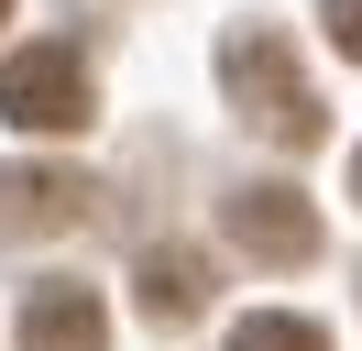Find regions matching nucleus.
Returning <instances> with one entry per match:
<instances>
[{
    "mask_svg": "<svg viewBox=\"0 0 362 351\" xmlns=\"http://www.w3.org/2000/svg\"><path fill=\"white\" fill-rule=\"evenodd\" d=\"M220 77H230V110H242L264 143H286V154L329 143V110H318L308 66H296V44L274 33V22H242V33L220 44Z\"/></svg>",
    "mask_w": 362,
    "mask_h": 351,
    "instance_id": "1",
    "label": "nucleus"
},
{
    "mask_svg": "<svg viewBox=\"0 0 362 351\" xmlns=\"http://www.w3.org/2000/svg\"><path fill=\"white\" fill-rule=\"evenodd\" d=\"M0 121H23V132H88L99 121L88 55H77V44H23V55L0 66Z\"/></svg>",
    "mask_w": 362,
    "mask_h": 351,
    "instance_id": "2",
    "label": "nucleus"
},
{
    "mask_svg": "<svg viewBox=\"0 0 362 351\" xmlns=\"http://www.w3.org/2000/svg\"><path fill=\"white\" fill-rule=\"evenodd\" d=\"M230 241H242V253L252 263H274V275H296V263H318V209H308V197H296V187H274V176H264V187H230Z\"/></svg>",
    "mask_w": 362,
    "mask_h": 351,
    "instance_id": "3",
    "label": "nucleus"
},
{
    "mask_svg": "<svg viewBox=\"0 0 362 351\" xmlns=\"http://www.w3.org/2000/svg\"><path fill=\"white\" fill-rule=\"evenodd\" d=\"M23 351H110V307H99V285H33L23 297Z\"/></svg>",
    "mask_w": 362,
    "mask_h": 351,
    "instance_id": "4",
    "label": "nucleus"
},
{
    "mask_svg": "<svg viewBox=\"0 0 362 351\" xmlns=\"http://www.w3.org/2000/svg\"><path fill=\"white\" fill-rule=\"evenodd\" d=\"M0 219H11V231H77V219H88V176H66V165H11L0 176Z\"/></svg>",
    "mask_w": 362,
    "mask_h": 351,
    "instance_id": "5",
    "label": "nucleus"
},
{
    "mask_svg": "<svg viewBox=\"0 0 362 351\" xmlns=\"http://www.w3.org/2000/svg\"><path fill=\"white\" fill-rule=\"evenodd\" d=\"M198 307H209V263L187 253V241H154V253H143V318L176 329V318H198Z\"/></svg>",
    "mask_w": 362,
    "mask_h": 351,
    "instance_id": "6",
    "label": "nucleus"
},
{
    "mask_svg": "<svg viewBox=\"0 0 362 351\" xmlns=\"http://www.w3.org/2000/svg\"><path fill=\"white\" fill-rule=\"evenodd\" d=\"M230 351H329V329L296 307H252V318H230Z\"/></svg>",
    "mask_w": 362,
    "mask_h": 351,
    "instance_id": "7",
    "label": "nucleus"
},
{
    "mask_svg": "<svg viewBox=\"0 0 362 351\" xmlns=\"http://www.w3.org/2000/svg\"><path fill=\"white\" fill-rule=\"evenodd\" d=\"M318 22H329V44L362 66V0H318Z\"/></svg>",
    "mask_w": 362,
    "mask_h": 351,
    "instance_id": "8",
    "label": "nucleus"
},
{
    "mask_svg": "<svg viewBox=\"0 0 362 351\" xmlns=\"http://www.w3.org/2000/svg\"><path fill=\"white\" fill-rule=\"evenodd\" d=\"M351 197H362V154H351Z\"/></svg>",
    "mask_w": 362,
    "mask_h": 351,
    "instance_id": "9",
    "label": "nucleus"
},
{
    "mask_svg": "<svg viewBox=\"0 0 362 351\" xmlns=\"http://www.w3.org/2000/svg\"><path fill=\"white\" fill-rule=\"evenodd\" d=\"M0 22H11V0H0Z\"/></svg>",
    "mask_w": 362,
    "mask_h": 351,
    "instance_id": "10",
    "label": "nucleus"
}]
</instances>
